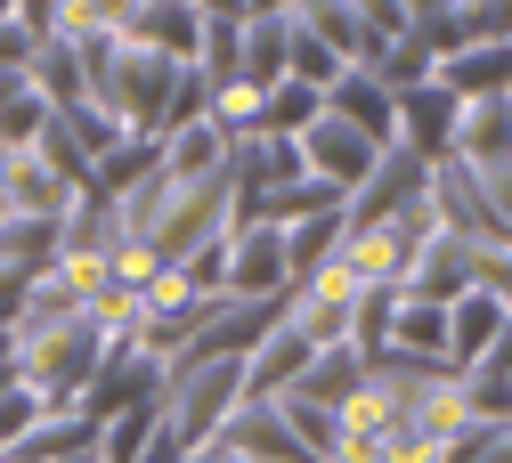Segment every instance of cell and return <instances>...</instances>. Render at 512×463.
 Instances as JSON below:
<instances>
[{
    "label": "cell",
    "instance_id": "3",
    "mask_svg": "<svg viewBox=\"0 0 512 463\" xmlns=\"http://www.w3.org/2000/svg\"><path fill=\"white\" fill-rule=\"evenodd\" d=\"M309 358H317V342H309V334H293V325H277L269 350H261V358H244V407H269V390L301 382V374H309Z\"/></svg>",
    "mask_w": 512,
    "mask_h": 463
},
{
    "label": "cell",
    "instance_id": "8",
    "mask_svg": "<svg viewBox=\"0 0 512 463\" xmlns=\"http://www.w3.org/2000/svg\"><path fill=\"white\" fill-rule=\"evenodd\" d=\"M74 463H98V455H74Z\"/></svg>",
    "mask_w": 512,
    "mask_h": 463
},
{
    "label": "cell",
    "instance_id": "7",
    "mask_svg": "<svg viewBox=\"0 0 512 463\" xmlns=\"http://www.w3.org/2000/svg\"><path fill=\"white\" fill-rule=\"evenodd\" d=\"M293 25H301L317 49H326L334 65H342V57H374V49H366V25H358V9H293Z\"/></svg>",
    "mask_w": 512,
    "mask_h": 463
},
{
    "label": "cell",
    "instance_id": "2",
    "mask_svg": "<svg viewBox=\"0 0 512 463\" xmlns=\"http://www.w3.org/2000/svg\"><path fill=\"white\" fill-rule=\"evenodd\" d=\"M220 285H228L236 301H277V285H285V236H277V228H236Z\"/></svg>",
    "mask_w": 512,
    "mask_h": 463
},
{
    "label": "cell",
    "instance_id": "6",
    "mask_svg": "<svg viewBox=\"0 0 512 463\" xmlns=\"http://www.w3.org/2000/svg\"><path fill=\"white\" fill-rule=\"evenodd\" d=\"M399 106H407V130H423V147H415V163H423V155H439V163L456 155V114H464V106L447 98L439 82H423V90H407Z\"/></svg>",
    "mask_w": 512,
    "mask_h": 463
},
{
    "label": "cell",
    "instance_id": "1",
    "mask_svg": "<svg viewBox=\"0 0 512 463\" xmlns=\"http://www.w3.org/2000/svg\"><path fill=\"white\" fill-rule=\"evenodd\" d=\"M293 147H301V171H317V187H334V195L366 187L374 163H382V147L366 139V130H350V122H334V114H317Z\"/></svg>",
    "mask_w": 512,
    "mask_h": 463
},
{
    "label": "cell",
    "instance_id": "4",
    "mask_svg": "<svg viewBox=\"0 0 512 463\" xmlns=\"http://www.w3.org/2000/svg\"><path fill=\"white\" fill-rule=\"evenodd\" d=\"M326 114L350 122V130H366L374 147H391V90H382L374 74H342V82L326 90Z\"/></svg>",
    "mask_w": 512,
    "mask_h": 463
},
{
    "label": "cell",
    "instance_id": "5",
    "mask_svg": "<svg viewBox=\"0 0 512 463\" xmlns=\"http://www.w3.org/2000/svg\"><path fill=\"white\" fill-rule=\"evenodd\" d=\"M496 334H504V301L496 293L472 285L464 301H447V350H456V358H488Z\"/></svg>",
    "mask_w": 512,
    "mask_h": 463
}]
</instances>
